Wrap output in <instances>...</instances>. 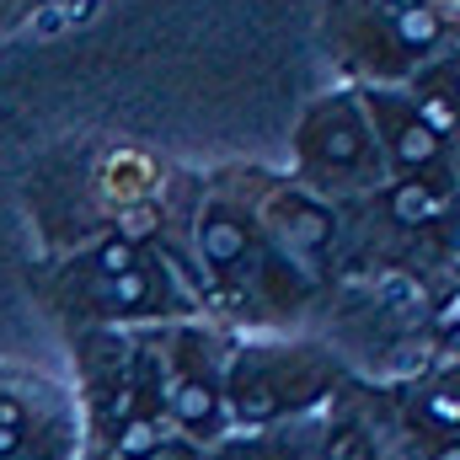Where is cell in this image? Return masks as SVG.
I'll list each match as a JSON object with an SVG mask.
<instances>
[{
  "label": "cell",
  "mask_w": 460,
  "mask_h": 460,
  "mask_svg": "<svg viewBox=\"0 0 460 460\" xmlns=\"http://www.w3.org/2000/svg\"><path fill=\"white\" fill-rule=\"evenodd\" d=\"M300 145H305V155H311V161L338 166V172L358 166L364 155H375V134H369L364 113H358L348 97H332V102H322L316 113L305 118Z\"/></svg>",
  "instance_id": "6da1fadb"
},
{
  "label": "cell",
  "mask_w": 460,
  "mask_h": 460,
  "mask_svg": "<svg viewBox=\"0 0 460 460\" xmlns=\"http://www.w3.org/2000/svg\"><path fill=\"white\" fill-rule=\"evenodd\" d=\"M369 118H375V128H380V150H385L402 172H429V166L439 161L445 139L423 128V118L412 113V102H407L402 92H380V86H375V92H369Z\"/></svg>",
  "instance_id": "7a4b0ae2"
},
{
  "label": "cell",
  "mask_w": 460,
  "mask_h": 460,
  "mask_svg": "<svg viewBox=\"0 0 460 460\" xmlns=\"http://www.w3.org/2000/svg\"><path fill=\"white\" fill-rule=\"evenodd\" d=\"M92 300H97L102 311H150V305L166 300V289H161V279L150 273V262H139V268H128V273H97V279H92Z\"/></svg>",
  "instance_id": "3957f363"
},
{
  "label": "cell",
  "mask_w": 460,
  "mask_h": 460,
  "mask_svg": "<svg viewBox=\"0 0 460 460\" xmlns=\"http://www.w3.org/2000/svg\"><path fill=\"white\" fill-rule=\"evenodd\" d=\"M385 215L396 226H429L445 215V193L429 177H402L396 188H385Z\"/></svg>",
  "instance_id": "277c9868"
},
{
  "label": "cell",
  "mask_w": 460,
  "mask_h": 460,
  "mask_svg": "<svg viewBox=\"0 0 460 460\" xmlns=\"http://www.w3.org/2000/svg\"><path fill=\"white\" fill-rule=\"evenodd\" d=\"M199 241H204V257H209L215 268H235V262L246 257V220L230 215V209H209Z\"/></svg>",
  "instance_id": "5b68a950"
},
{
  "label": "cell",
  "mask_w": 460,
  "mask_h": 460,
  "mask_svg": "<svg viewBox=\"0 0 460 460\" xmlns=\"http://www.w3.org/2000/svg\"><path fill=\"white\" fill-rule=\"evenodd\" d=\"M155 450H161V429H155V423H145V418L123 423V434H118V456L123 460H155Z\"/></svg>",
  "instance_id": "8992f818"
},
{
  "label": "cell",
  "mask_w": 460,
  "mask_h": 460,
  "mask_svg": "<svg viewBox=\"0 0 460 460\" xmlns=\"http://www.w3.org/2000/svg\"><path fill=\"white\" fill-rule=\"evenodd\" d=\"M139 262H145L139 246L123 241V235H108V241L92 252V273H128V268H139Z\"/></svg>",
  "instance_id": "52a82bcc"
},
{
  "label": "cell",
  "mask_w": 460,
  "mask_h": 460,
  "mask_svg": "<svg viewBox=\"0 0 460 460\" xmlns=\"http://www.w3.org/2000/svg\"><path fill=\"white\" fill-rule=\"evenodd\" d=\"M155 230H161L155 204H128V209H123V226H118V235H123V241H150Z\"/></svg>",
  "instance_id": "ba28073f"
},
{
  "label": "cell",
  "mask_w": 460,
  "mask_h": 460,
  "mask_svg": "<svg viewBox=\"0 0 460 460\" xmlns=\"http://www.w3.org/2000/svg\"><path fill=\"white\" fill-rule=\"evenodd\" d=\"M327 460H369V434L364 429H338L332 434V445H327Z\"/></svg>",
  "instance_id": "9c48e42d"
},
{
  "label": "cell",
  "mask_w": 460,
  "mask_h": 460,
  "mask_svg": "<svg viewBox=\"0 0 460 460\" xmlns=\"http://www.w3.org/2000/svg\"><path fill=\"white\" fill-rule=\"evenodd\" d=\"M429 423H439L445 434L456 429V391H434L429 396Z\"/></svg>",
  "instance_id": "30bf717a"
},
{
  "label": "cell",
  "mask_w": 460,
  "mask_h": 460,
  "mask_svg": "<svg viewBox=\"0 0 460 460\" xmlns=\"http://www.w3.org/2000/svg\"><path fill=\"white\" fill-rule=\"evenodd\" d=\"M38 27H43V32H54V27H65V11H59V5H54V11H43V16H38Z\"/></svg>",
  "instance_id": "8fae6325"
},
{
  "label": "cell",
  "mask_w": 460,
  "mask_h": 460,
  "mask_svg": "<svg viewBox=\"0 0 460 460\" xmlns=\"http://www.w3.org/2000/svg\"><path fill=\"white\" fill-rule=\"evenodd\" d=\"M434 460H460V450H456V445H445V450H439Z\"/></svg>",
  "instance_id": "7c38bea8"
}]
</instances>
